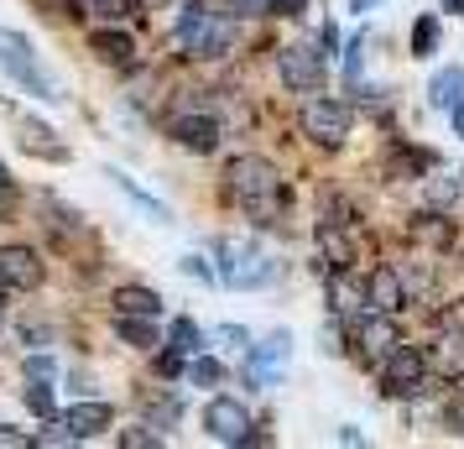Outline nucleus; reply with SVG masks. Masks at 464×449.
<instances>
[{
	"instance_id": "obj_38",
	"label": "nucleus",
	"mask_w": 464,
	"mask_h": 449,
	"mask_svg": "<svg viewBox=\"0 0 464 449\" xmlns=\"http://www.w3.org/2000/svg\"><path fill=\"white\" fill-rule=\"evenodd\" d=\"M26 371H32V376H53V361H47V356H32V361H26Z\"/></svg>"
},
{
	"instance_id": "obj_13",
	"label": "nucleus",
	"mask_w": 464,
	"mask_h": 449,
	"mask_svg": "<svg viewBox=\"0 0 464 449\" xmlns=\"http://www.w3.org/2000/svg\"><path fill=\"white\" fill-rule=\"evenodd\" d=\"M407 240L412 246H428V251H449L454 246V220H443L439 210H422L407 220Z\"/></svg>"
},
{
	"instance_id": "obj_37",
	"label": "nucleus",
	"mask_w": 464,
	"mask_h": 449,
	"mask_svg": "<svg viewBox=\"0 0 464 449\" xmlns=\"http://www.w3.org/2000/svg\"><path fill=\"white\" fill-rule=\"evenodd\" d=\"M360 53H365V37H355L350 53H344V73H350V79H360Z\"/></svg>"
},
{
	"instance_id": "obj_25",
	"label": "nucleus",
	"mask_w": 464,
	"mask_h": 449,
	"mask_svg": "<svg viewBox=\"0 0 464 449\" xmlns=\"http://www.w3.org/2000/svg\"><path fill=\"white\" fill-rule=\"evenodd\" d=\"M110 178H115V183H121V193H130V199H136V204H141L147 214H157V220H168V210H162V204H157V199H151V193L141 189V183H136V178H126V172H110Z\"/></svg>"
},
{
	"instance_id": "obj_28",
	"label": "nucleus",
	"mask_w": 464,
	"mask_h": 449,
	"mask_svg": "<svg viewBox=\"0 0 464 449\" xmlns=\"http://www.w3.org/2000/svg\"><path fill=\"white\" fill-rule=\"evenodd\" d=\"M121 449H162V434H151V428H121Z\"/></svg>"
},
{
	"instance_id": "obj_5",
	"label": "nucleus",
	"mask_w": 464,
	"mask_h": 449,
	"mask_svg": "<svg viewBox=\"0 0 464 449\" xmlns=\"http://www.w3.org/2000/svg\"><path fill=\"white\" fill-rule=\"evenodd\" d=\"M350 126H355V110L344 100H308L303 105V136H314L318 147H344Z\"/></svg>"
},
{
	"instance_id": "obj_30",
	"label": "nucleus",
	"mask_w": 464,
	"mask_h": 449,
	"mask_svg": "<svg viewBox=\"0 0 464 449\" xmlns=\"http://www.w3.org/2000/svg\"><path fill=\"white\" fill-rule=\"evenodd\" d=\"M443 424L454 428V434H464V392H454V397H449V407H443Z\"/></svg>"
},
{
	"instance_id": "obj_4",
	"label": "nucleus",
	"mask_w": 464,
	"mask_h": 449,
	"mask_svg": "<svg viewBox=\"0 0 464 449\" xmlns=\"http://www.w3.org/2000/svg\"><path fill=\"white\" fill-rule=\"evenodd\" d=\"M422 386H428V356L418 345H397L381 361V392L386 397H418Z\"/></svg>"
},
{
	"instance_id": "obj_24",
	"label": "nucleus",
	"mask_w": 464,
	"mask_h": 449,
	"mask_svg": "<svg viewBox=\"0 0 464 449\" xmlns=\"http://www.w3.org/2000/svg\"><path fill=\"white\" fill-rule=\"evenodd\" d=\"M22 403L37 413V418H53V386H47V376H32V386L22 392Z\"/></svg>"
},
{
	"instance_id": "obj_17",
	"label": "nucleus",
	"mask_w": 464,
	"mask_h": 449,
	"mask_svg": "<svg viewBox=\"0 0 464 449\" xmlns=\"http://www.w3.org/2000/svg\"><path fill=\"white\" fill-rule=\"evenodd\" d=\"M89 47H94L100 63H110V68L136 63V43H130V32H121V26H94V32H89Z\"/></svg>"
},
{
	"instance_id": "obj_31",
	"label": "nucleus",
	"mask_w": 464,
	"mask_h": 449,
	"mask_svg": "<svg viewBox=\"0 0 464 449\" xmlns=\"http://www.w3.org/2000/svg\"><path fill=\"white\" fill-rule=\"evenodd\" d=\"M214 340L235 345V350H251V340H246V329H240V324H219V329H214Z\"/></svg>"
},
{
	"instance_id": "obj_27",
	"label": "nucleus",
	"mask_w": 464,
	"mask_h": 449,
	"mask_svg": "<svg viewBox=\"0 0 464 449\" xmlns=\"http://www.w3.org/2000/svg\"><path fill=\"white\" fill-rule=\"evenodd\" d=\"M188 376H193L198 386H219V382H225V366H219V361H209V356H198V361L188 366Z\"/></svg>"
},
{
	"instance_id": "obj_39",
	"label": "nucleus",
	"mask_w": 464,
	"mask_h": 449,
	"mask_svg": "<svg viewBox=\"0 0 464 449\" xmlns=\"http://www.w3.org/2000/svg\"><path fill=\"white\" fill-rule=\"evenodd\" d=\"M449 115H454V136H464V100L454 110H449Z\"/></svg>"
},
{
	"instance_id": "obj_14",
	"label": "nucleus",
	"mask_w": 464,
	"mask_h": 449,
	"mask_svg": "<svg viewBox=\"0 0 464 449\" xmlns=\"http://www.w3.org/2000/svg\"><path fill=\"white\" fill-rule=\"evenodd\" d=\"M172 142L183 151H214L219 147V121L214 115H178L172 121Z\"/></svg>"
},
{
	"instance_id": "obj_23",
	"label": "nucleus",
	"mask_w": 464,
	"mask_h": 449,
	"mask_svg": "<svg viewBox=\"0 0 464 449\" xmlns=\"http://www.w3.org/2000/svg\"><path fill=\"white\" fill-rule=\"evenodd\" d=\"M428 168H433V157H428V151H407V147H397L392 157H386V172H412V178H418V172H428Z\"/></svg>"
},
{
	"instance_id": "obj_18",
	"label": "nucleus",
	"mask_w": 464,
	"mask_h": 449,
	"mask_svg": "<svg viewBox=\"0 0 464 449\" xmlns=\"http://www.w3.org/2000/svg\"><path fill=\"white\" fill-rule=\"evenodd\" d=\"M115 314H136V319H157L162 314V298L151 293V288H141V282H126V288H115Z\"/></svg>"
},
{
	"instance_id": "obj_40",
	"label": "nucleus",
	"mask_w": 464,
	"mask_h": 449,
	"mask_svg": "<svg viewBox=\"0 0 464 449\" xmlns=\"http://www.w3.org/2000/svg\"><path fill=\"white\" fill-rule=\"evenodd\" d=\"M371 5H381V0H350V11H371Z\"/></svg>"
},
{
	"instance_id": "obj_42",
	"label": "nucleus",
	"mask_w": 464,
	"mask_h": 449,
	"mask_svg": "<svg viewBox=\"0 0 464 449\" xmlns=\"http://www.w3.org/2000/svg\"><path fill=\"white\" fill-rule=\"evenodd\" d=\"M443 5H449V11H464V0H443Z\"/></svg>"
},
{
	"instance_id": "obj_35",
	"label": "nucleus",
	"mask_w": 464,
	"mask_h": 449,
	"mask_svg": "<svg viewBox=\"0 0 464 449\" xmlns=\"http://www.w3.org/2000/svg\"><path fill=\"white\" fill-rule=\"evenodd\" d=\"M183 371V350H168V356H157V376H178Z\"/></svg>"
},
{
	"instance_id": "obj_6",
	"label": "nucleus",
	"mask_w": 464,
	"mask_h": 449,
	"mask_svg": "<svg viewBox=\"0 0 464 449\" xmlns=\"http://www.w3.org/2000/svg\"><path fill=\"white\" fill-rule=\"evenodd\" d=\"M204 434L219 439V444H266L261 434H251V413H246V403H235V397H214L204 407Z\"/></svg>"
},
{
	"instance_id": "obj_1",
	"label": "nucleus",
	"mask_w": 464,
	"mask_h": 449,
	"mask_svg": "<svg viewBox=\"0 0 464 449\" xmlns=\"http://www.w3.org/2000/svg\"><path fill=\"white\" fill-rule=\"evenodd\" d=\"M225 193L246 214H256L261 225L282 220V210H287V178H282V168H276L272 157H256V151L235 157L230 168H225Z\"/></svg>"
},
{
	"instance_id": "obj_19",
	"label": "nucleus",
	"mask_w": 464,
	"mask_h": 449,
	"mask_svg": "<svg viewBox=\"0 0 464 449\" xmlns=\"http://www.w3.org/2000/svg\"><path fill=\"white\" fill-rule=\"evenodd\" d=\"M428 100L439 110H454L464 100V68H439L433 73V84H428Z\"/></svg>"
},
{
	"instance_id": "obj_26",
	"label": "nucleus",
	"mask_w": 464,
	"mask_h": 449,
	"mask_svg": "<svg viewBox=\"0 0 464 449\" xmlns=\"http://www.w3.org/2000/svg\"><path fill=\"white\" fill-rule=\"evenodd\" d=\"M198 340H204V335H198V324H193V319H172V329H168L172 350H183V356H188V350H198Z\"/></svg>"
},
{
	"instance_id": "obj_32",
	"label": "nucleus",
	"mask_w": 464,
	"mask_h": 449,
	"mask_svg": "<svg viewBox=\"0 0 464 449\" xmlns=\"http://www.w3.org/2000/svg\"><path fill=\"white\" fill-rule=\"evenodd\" d=\"M308 0H266V16H303Z\"/></svg>"
},
{
	"instance_id": "obj_20",
	"label": "nucleus",
	"mask_w": 464,
	"mask_h": 449,
	"mask_svg": "<svg viewBox=\"0 0 464 449\" xmlns=\"http://www.w3.org/2000/svg\"><path fill=\"white\" fill-rule=\"evenodd\" d=\"M115 329H121V340H130L136 350H151V345H157V324H151V319H136V314H115Z\"/></svg>"
},
{
	"instance_id": "obj_33",
	"label": "nucleus",
	"mask_w": 464,
	"mask_h": 449,
	"mask_svg": "<svg viewBox=\"0 0 464 449\" xmlns=\"http://www.w3.org/2000/svg\"><path fill=\"white\" fill-rule=\"evenodd\" d=\"M219 11H230V16H261V11H266V0H225Z\"/></svg>"
},
{
	"instance_id": "obj_12",
	"label": "nucleus",
	"mask_w": 464,
	"mask_h": 449,
	"mask_svg": "<svg viewBox=\"0 0 464 449\" xmlns=\"http://www.w3.org/2000/svg\"><path fill=\"white\" fill-rule=\"evenodd\" d=\"M401 345V329H397V314H371V319L360 324V350H365V361H386L392 350Z\"/></svg>"
},
{
	"instance_id": "obj_16",
	"label": "nucleus",
	"mask_w": 464,
	"mask_h": 449,
	"mask_svg": "<svg viewBox=\"0 0 464 449\" xmlns=\"http://www.w3.org/2000/svg\"><path fill=\"white\" fill-rule=\"evenodd\" d=\"M110 424H115V407L110 403H73L63 413V428L73 434V444H79V439H94V434H105Z\"/></svg>"
},
{
	"instance_id": "obj_7",
	"label": "nucleus",
	"mask_w": 464,
	"mask_h": 449,
	"mask_svg": "<svg viewBox=\"0 0 464 449\" xmlns=\"http://www.w3.org/2000/svg\"><path fill=\"white\" fill-rule=\"evenodd\" d=\"M219 257H225L219 278L230 288H266L272 282V261L261 257L256 246H246V240H219Z\"/></svg>"
},
{
	"instance_id": "obj_36",
	"label": "nucleus",
	"mask_w": 464,
	"mask_h": 449,
	"mask_svg": "<svg viewBox=\"0 0 464 449\" xmlns=\"http://www.w3.org/2000/svg\"><path fill=\"white\" fill-rule=\"evenodd\" d=\"M183 272H188V278H204V282H214V267L204 257H183Z\"/></svg>"
},
{
	"instance_id": "obj_2",
	"label": "nucleus",
	"mask_w": 464,
	"mask_h": 449,
	"mask_svg": "<svg viewBox=\"0 0 464 449\" xmlns=\"http://www.w3.org/2000/svg\"><path fill=\"white\" fill-rule=\"evenodd\" d=\"M178 47H183L188 58H225L235 47V22L225 11H209V5L188 0V11H183V22H178Z\"/></svg>"
},
{
	"instance_id": "obj_29",
	"label": "nucleus",
	"mask_w": 464,
	"mask_h": 449,
	"mask_svg": "<svg viewBox=\"0 0 464 449\" xmlns=\"http://www.w3.org/2000/svg\"><path fill=\"white\" fill-rule=\"evenodd\" d=\"M37 444V434H22V428L0 424V449H32Z\"/></svg>"
},
{
	"instance_id": "obj_34",
	"label": "nucleus",
	"mask_w": 464,
	"mask_h": 449,
	"mask_svg": "<svg viewBox=\"0 0 464 449\" xmlns=\"http://www.w3.org/2000/svg\"><path fill=\"white\" fill-rule=\"evenodd\" d=\"M443 329H454V335H464V298H454L449 308H443Z\"/></svg>"
},
{
	"instance_id": "obj_8",
	"label": "nucleus",
	"mask_w": 464,
	"mask_h": 449,
	"mask_svg": "<svg viewBox=\"0 0 464 449\" xmlns=\"http://www.w3.org/2000/svg\"><path fill=\"white\" fill-rule=\"evenodd\" d=\"M276 68H282V79H287V89H297V94H314L318 84H324V53H314V47H282L276 53Z\"/></svg>"
},
{
	"instance_id": "obj_9",
	"label": "nucleus",
	"mask_w": 464,
	"mask_h": 449,
	"mask_svg": "<svg viewBox=\"0 0 464 449\" xmlns=\"http://www.w3.org/2000/svg\"><path fill=\"white\" fill-rule=\"evenodd\" d=\"M287 356H293V335H266L261 345H251V356H246V376H251L256 386H272L276 376H282V366H287Z\"/></svg>"
},
{
	"instance_id": "obj_11",
	"label": "nucleus",
	"mask_w": 464,
	"mask_h": 449,
	"mask_svg": "<svg viewBox=\"0 0 464 449\" xmlns=\"http://www.w3.org/2000/svg\"><path fill=\"white\" fill-rule=\"evenodd\" d=\"M365 303L381 308V314H401V308H407V282H401L397 267H376V272L365 278Z\"/></svg>"
},
{
	"instance_id": "obj_41",
	"label": "nucleus",
	"mask_w": 464,
	"mask_h": 449,
	"mask_svg": "<svg viewBox=\"0 0 464 449\" xmlns=\"http://www.w3.org/2000/svg\"><path fill=\"white\" fill-rule=\"evenodd\" d=\"M0 189H11V168L5 162H0Z\"/></svg>"
},
{
	"instance_id": "obj_10",
	"label": "nucleus",
	"mask_w": 464,
	"mask_h": 449,
	"mask_svg": "<svg viewBox=\"0 0 464 449\" xmlns=\"http://www.w3.org/2000/svg\"><path fill=\"white\" fill-rule=\"evenodd\" d=\"M0 278L11 293H32L43 282V257L32 246H0Z\"/></svg>"
},
{
	"instance_id": "obj_3",
	"label": "nucleus",
	"mask_w": 464,
	"mask_h": 449,
	"mask_svg": "<svg viewBox=\"0 0 464 449\" xmlns=\"http://www.w3.org/2000/svg\"><path fill=\"white\" fill-rule=\"evenodd\" d=\"M0 68L16 79L22 89H32L37 100H53V105H63V84L53 79L43 68V58L32 53V43H26L22 32H11V26H0Z\"/></svg>"
},
{
	"instance_id": "obj_15",
	"label": "nucleus",
	"mask_w": 464,
	"mask_h": 449,
	"mask_svg": "<svg viewBox=\"0 0 464 449\" xmlns=\"http://www.w3.org/2000/svg\"><path fill=\"white\" fill-rule=\"evenodd\" d=\"M318 261H324V272H334V278H344L350 267H355V246H350V236L339 230V225H318Z\"/></svg>"
},
{
	"instance_id": "obj_21",
	"label": "nucleus",
	"mask_w": 464,
	"mask_h": 449,
	"mask_svg": "<svg viewBox=\"0 0 464 449\" xmlns=\"http://www.w3.org/2000/svg\"><path fill=\"white\" fill-rule=\"evenodd\" d=\"M22 147H26V151H43V157H53V162H63V157H68L63 142H53V131H47V126H32V121H26V131H22Z\"/></svg>"
},
{
	"instance_id": "obj_43",
	"label": "nucleus",
	"mask_w": 464,
	"mask_h": 449,
	"mask_svg": "<svg viewBox=\"0 0 464 449\" xmlns=\"http://www.w3.org/2000/svg\"><path fill=\"white\" fill-rule=\"evenodd\" d=\"M5 293H11V288H5V278H0V303H5Z\"/></svg>"
},
{
	"instance_id": "obj_22",
	"label": "nucleus",
	"mask_w": 464,
	"mask_h": 449,
	"mask_svg": "<svg viewBox=\"0 0 464 449\" xmlns=\"http://www.w3.org/2000/svg\"><path fill=\"white\" fill-rule=\"evenodd\" d=\"M439 47V16H418L412 22V58H428Z\"/></svg>"
}]
</instances>
